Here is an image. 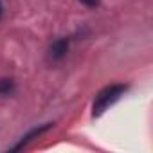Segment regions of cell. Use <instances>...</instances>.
Here are the masks:
<instances>
[{
    "mask_svg": "<svg viewBox=\"0 0 153 153\" xmlns=\"http://www.w3.org/2000/svg\"><path fill=\"white\" fill-rule=\"evenodd\" d=\"M128 90V85L124 83H114V85H108L105 87L101 92H97L94 103H92V117H99L103 115L115 101H119L124 92Z\"/></svg>",
    "mask_w": 153,
    "mask_h": 153,
    "instance_id": "1",
    "label": "cell"
},
{
    "mask_svg": "<svg viewBox=\"0 0 153 153\" xmlns=\"http://www.w3.org/2000/svg\"><path fill=\"white\" fill-rule=\"evenodd\" d=\"M52 126H54L52 123H45V124H42V126H36V128H33V130H31V131H29L27 135H24V137H22V139L18 140V144H15V146H13L11 149H13V151H16V149H22V148H24V146H25L27 142H31L33 139L40 137L42 133H45V131H47V130H51Z\"/></svg>",
    "mask_w": 153,
    "mask_h": 153,
    "instance_id": "2",
    "label": "cell"
},
{
    "mask_svg": "<svg viewBox=\"0 0 153 153\" xmlns=\"http://www.w3.org/2000/svg\"><path fill=\"white\" fill-rule=\"evenodd\" d=\"M67 51H68V38H58L52 42L51 49H49V54L54 61H59L61 58L67 56Z\"/></svg>",
    "mask_w": 153,
    "mask_h": 153,
    "instance_id": "3",
    "label": "cell"
},
{
    "mask_svg": "<svg viewBox=\"0 0 153 153\" xmlns=\"http://www.w3.org/2000/svg\"><path fill=\"white\" fill-rule=\"evenodd\" d=\"M15 90V83H13V79H0V94H4V96H7V94H11Z\"/></svg>",
    "mask_w": 153,
    "mask_h": 153,
    "instance_id": "4",
    "label": "cell"
},
{
    "mask_svg": "<svg viewBox=\"0 0 153 153\" xmlns=\"http://www.w3.org/2000/svg\"><path fill=\"white\" fill-rule=\"evenodd\" d=\"M81 4H85L87 7H96V6H99V2L101 0H79Z\"/></svg>",
    "mask_w": 153,
    "mask_h": 153,
    "instance_id": "5",
    "label": "cell"
},
{
    "mask_svg": "<svg viewBox=\"0 0 153 153\" xmlns=\"http://www.w3.org/2000/svg\"><path fill=\"white\" fill-rule=\"evenodd\" d=\"M2 13H4V6H2V2H0V18H2Z\"/></svg>",
    "mask_w": 153,
    "mask_h": 153,
    "instance_id": "6",
    "label": "cell"
}]
</instances>
